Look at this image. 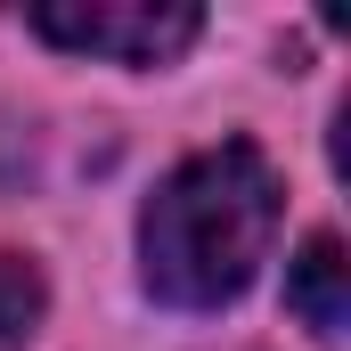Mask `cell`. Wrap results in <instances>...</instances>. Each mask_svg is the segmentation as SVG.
I'll list each match as a JSON object with an SVG mask.
<instances>
[{
  "instance_id": "277c9868",
  "label": "cell",
  "mask_w": 351,
  "mask_h": 351,
  "mask_svg": "<svg viewBox=\"0 0 351 351\" xmlns=\"http://www.w3.org/2000/svg\"><path fill=\"white\" fill-rule=\"evenodd\" d=\"M41 311H49L41 269L25 262V254H0V351H25V335L41 327Z\"/></svg>"
},
{
  "instance_id": "6da1fadb",
  "label": "cell",
  "mask_w": 351,
  "mask_h": 351,
  "mask_svg": "<svg viewBox=\"0 0 351 351\" xmlns=\"http://www.w3.org/2000/svg\"><path fill=\"white\" fill-rule=\"evenodd\" d=\"M269 237H278V172L254 139H221L164 172L139 213L147 294L172 311H221L254 286Z\"/></svg>"
},
{
  "instance_id": "7a4b0ae2",
  "label": "cell",
  "mask_w": 351,
  "mask_h": 351,
  "mask_svg": "<svg viewBox=\"0 0 351 351\" xmlns=\"http://www.w3.org/2000/svg\"><path fill=\"white\" fill-rule=\"evenodd\" d=\"M33 33L74 49V58H114V66H172L204 33L188 0H90V8H33Z\"/></svg>"
},
{
  "instance_id": "3957f363",
  "label": "cell",
  "mask_w": 351,
  "mask_h": 351,
  "mask_svg": "<svg viewBox=\"0 0 351 351\" xmlns=\"http://www.w3.org/2000/svg\"><path fill=\"white\" fill-rule=\"evenodd\" d=\"M286 302H294L302 327L327 335V343L351 327V262H343V237H335V229L302 237V254L286 262Z\"/></svg>"
}]
</instances>
